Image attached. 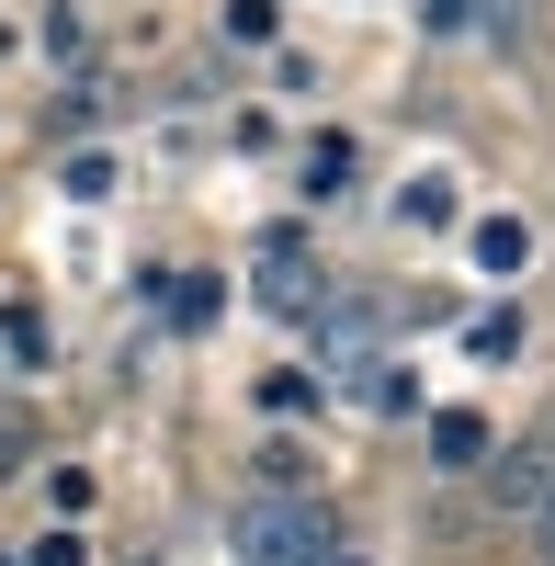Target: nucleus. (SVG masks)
I'll return each instance as SVG.
<instances>
[{"mask_svg":"<svg viewBox=\"0 0 555 566\" xmlns=\"http://www.w3.org/2000/svg\"><path fill=\"white\" fill-rule=\"evenodd\" d=\"M239 295H250L261 317L306 328L317 306H329V272H317V250L295 239V227H261V250H250V272H239Z\"/></svg>","mask_w":555,"mask_h":566,"instance_id":"nucleus-1","label":"nucleus"},{"mask_svg":"<svg viewBox=\"0 0 555 566\" xmlns=\"http://www.w3.org/2000/svg\"><path fill=\"white\" fill-rule=\"evenodd\" d=\"M239 555L250 566H329L341 522H329V499H250L239 510Z\"/></svg>","mask_w":555,"mask_h":566,"instance_id":"nucleus-2","label":"nucleus"},{"mask_svg":"<svg viewBox=\"0 0 555 566\" xmlns=\"http://www.w3.org/2000/svg\"><path fill=\"white\" fill-rule=\"evenodd\" d=\"M306 340H317V386H363V374L386 363V328H375V306H317L306 317Z\"/></svg>","mask_w":555,"mask_h":566,"instance_id":"nucleus-3","label":"nucleus"},{"mask_svg":"<svg viewBox=\"0 0 555 566\" xmlns=\"http://www.w3.org/2000/svg\"><path fill=\"white\" fill-rule=\"evenodd\" d=\"M465 250H477V272H522L533 261V216H477Z\"/></svg>","mask_w":555,"mask_h":566,"instance_id":"nucleus-4","label":"nucleus"},{"mask_svg":"<svg viewBox=\"0 0 555 566\" xmlns=\"http://www.w3.org/2000/svg\"><path fill=\"white\" fill-rule=\"evenodd\" d=\"M295 170H306V193H352V181H363V148L329 125V136H306V159H295Z\"/></svg>","mask_w":555,"mask_h":566,"instance_id":"nucleus-5","label":"nucleus"},{"mask_svg":"<svg viewBox=\"0 0 555 566\" xmlns=\"http://www.w3.org/2000/svg\"><path fill=\"white\" fill-rule=\"evenodd\" d=\"M453 216H465L453 170H420V181H397V227H453Z\"/></svg>","mask_w":555,"mask_h":566,"instance_id":"nucleus-6","label":"nucleus"},{"mask_svg":"<svg viewBox=\"0 0 555 566\" xmlns=\"http://www.w3.org/2000/svg\"><path fill=\"white\" fill-rule=\"evenodd\" d=\"M522 340H533L522 306H477V317H465V352H477V363H522Z\"/></svg>","mask_w":555,"mask_h":566,"instance_id":"nucleus-7","label":"nucleus"},{"mask_svg":"<svg viewBox=\"0 0 555 566\" xmlns=\"http://www.w3.org/2000/svg\"><path fill=\"white\" fill-rule=\"evenodd\" d=\"M431 453L442 464H488V419L477 408H431Z\"/></svg>","mask_w":555,"mask_h":566,"instance_id":"nucleus-8","label":"nucleus"},{"mask_svg":"<svg viewBox=\"0 0 555 566\" xmlns=\"http://www.w3.org/2000/svg\"><path fill=\"white\" fill-rule=\"evenodd\" d=\"M261 408H272V419H317L329 386H317V374H261Z\"/></svg>","mask_w":555,"mask_h":566,"instance_id":"nucleus-9","label":"nucleus"},{"mask_svg":"<svg viewBox=\"0 0 555 566\" xmlns=\"http://www.w3.org/2000/svg\"><path fill=\"white\" fill-rule=\"evenodd\" d=\"M555 476H544V453H511L499 464V510H511V522H533V499H544Z\"/></svg>","mask_w":555,"mask_h":566,"instance_id":"nucleus-10","label":"nucleus"},{"mask_svg":"<svg viewBox=\"0 0 555 566\" xmlns=\"http://www.w3.org/2000/svg\"><path fill=\"white\" fill-rule=\"evenodd\" d=\"M69 193H80V205H103V193H114V159H103V148H80V159H69Z\"/></svg>","mask_w":555,"mask_h":566,"instance_id":"nucleus-11","label":"nucleus"},{"mask_svg":"<svg viewBox=\"0 0 555 566\" xmlns=\"http://www.w3.org/2000/svg\"><path fill=\"white\" fill-rule=\"evenodd\" d=\"M227 45H272V0H227Z\"/></svg>","mask_w":555,"mask_h":566,"instance_id":"nucleus-12","label":"nucleus"},{"mask_svg":"<svg viewBox=\"0 0 555 566\" xmlns=\"http://www.w3.org/2000/svg\"><path fill=\"white\" fill-rule=\"evenodd\" d=\"M12 566H91V555H80V533H34Z\"/></svg>","mask_w":555,"mask_h":566,"instance_id":"nucleus-13","label":"nucleus"},{"mask_svg":"<svg viewBox=\"0 0 555 566\" xmlns=\"http://www.w3.org/2000/svg\"><path fill=\"white\" fill-rule=\"evenodd\" d=\"M465 12H477V0H420V23H431V34H465Z\"/></svg>","mask_w":555,"mask_h":566,"instance_id":"nucleus-14","label":"nucleus"},{"mask_svg":"<svg viewBox=\"0 0 555 566\" xmlns=\"http://www.w3.org/2000/svg\"><path fill=\"white\" fill-rule=\"evenodd\" d=\"M533 544H544V555H555V488H544V499H533Z\"/></svg>","mask_w":555,"mask_h":566,"instance_id":"nucleus-15","label":"nucleus"},{"mask_svg":"<svg viewBox=\"0 0 555 566\" xmlns=\"http://www.w3.org/2000/svg\"><path fill=\"white\" fill-rule=\"evenodd\" d=\"M329 566H375V555H352V544H341V555H329Z\"/></svg>","mask_w":555,"mask_h":566,"instance_id":"nucleus-16","label":"nucleus"},{"mask_svg":"<svg viewBox=\"0 0 555 566\" xmlns=\"http://www.w3.org/2000/svg\"><path fill=\"white\" fill-rule=\"evenodd\" d=\"M0 45H12V23H0Z\"/></svg>","mask_w":555,"mask_h":566,"instance_id":"nucleus-17","label":"nucleus"},{"mask_svg":"<svg viewBox=\"0 0 555 566\" xmlns=\"http://www.w3.org/2000/svg\"><path fill=\"white\" fill-rule=\"evenodd\" d=\"M0 566H12V555H0Z\"/></svg>","mask_w":555,"mask_h":566,"instance_id":"nucleus-18","label":"nucleus"}]
</instances>
